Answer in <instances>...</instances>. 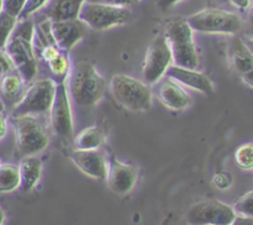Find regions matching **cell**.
Returning a JSON list of instances; mask_svg holds the SVG:
<instances>
[{
  "mask_svg": "<svg viewBox=\"0 0 253 225\" xmlns=\"http://www.w3.org/2000/svg\"><path fill=\"white\" fill-rule=\"evenodd\" d=\"M51 32L54 44L62 51L68 52L85 36L86 26L78 19L69 21H51Z\"/></svg>",
  "mask_w": 253,
  "mask_h": 225,
  "instance_id": "14",
  "label": "cell"
},
{
  "mask_svg": "<svg viewBox=\"0 0 253 225\" xmlns=\"http://www.w3.org/2000/svg\"><path fill=\"white\" fill-rule=\"evenodd\" d=\"M235 162L241 170H253V142L242 143L236 148Z\"/></svg>",
  "mask_w": 253,
  "mask_h": 225,
  "instance_id": "23",
  "label": "cell"
},
{
  "mask_svg": "<svg viewBox=\"0 0 253 225\" xmlns=\"http://www.w3.org/2000/svg\"><path fill=\"white\" fill-rule=\"evenodd\" d=\"M231 225H253V218L237 215V217L235 218L234 222H232Z\"/></svg>",
  "mask_w": 253,
  "mask_h": 225,
  "instance_id": "33",
  "label": "cell"
},
{
  "mask_svg": "<svg viewBox=\"0 0 253 225\" xmlns=\"http://www.w3.org/2000/svg\"><path fill=\"white\" fill-rule=\"evenodd\" d=\"M130 17L131 11L128 7L90 2L85 0L79 11L78 20H81L86 27H90L95 31H105L111 27L126 24Z\"/></svg>",
  "mask_w": 253,
  "mask_h": 225,
  "instance_id": "5",
  "label": "cell"
},
{
  "mask_svg": "<svg viewBox=\"0 0 253 225\" xmlns=\"http://www.w3.org/2000/svg\"><path fill=\"white\" fill-rule=\"evenodd\" d=\"M137 168L128 163H124L116 158L108 161L106 171V183L111 192L116 194H127L132 190L137 182Z\"/></svg>",
  "mask_w": 253,
  "mask_h": 225,
  "instance_id": "12",
  "label": "cell"
},
{
  "mask_svg": "<svg viewBox=\"0 0 253 225\" xmlns=\"http://www.w3.org/2000/svg\"><path fill=\"white\" fill-rule=\"evenodd\" d=\"M110 90L114 99L131 111H146L152 104V91L145 82L131 76L119 73L110 79Z\"/></svg>",
  "mask_w": 253,
  "mask_h": 225,
  "instance_id": "3",
  "label": "cell"
},
{
  "mask_svg": "<svg viewBox=\"0 0 253 225\" xmlns=\"http://www.w3.org/2000/svg\"><path fill=\"white\" fill-rule=\"evenodd\" d=\"M68 94L82 106H93L105 91V79L91 63L85 61L73 64L68 77Z\"/></svg>",
  "mask_w": 253,
  "mask_h": 225,
  "instance_id": "1",
  "label": "cell"
},
{
  "mask_svg": "<svg viewBox=\"0 0 253 225\" xmlns=\"http://www.w3.org/2000/svg\"><path fill=\"white\" fill-rule=\"evenodd\" d=\"M90 2H101V4L114 5V6H121V7H128L131 5L137 4L140 0H86Z\"/></svg>",
  "mask_w": 253,
  "mask_h": 225,
  "instance_id": "32",
  "label": "cell"
},
{
  "mask_svg": "<svg viewBox=\"0 0 253 225\" xmlns=\"http://www.w3.org/2000/svg\"><path fill=\"white\" fill-rule=\"evenodd\" d=\"M61 52H62V49L59 48L56 44H48V45H46V46L42 47V49L40 53H41L42 58H43L44 61L49 62L51 59H53L54 57L58 56Z\"/></svg>",
  "mask_w": 253,
  "mask_h": 225,
  "instance_id": "30",
  "label": "cell"
},
{
  "mask_svg": "<svg viewBox=\"0 0 253 225\" xmlns=\"http://www.w3.org/2000/svg\"><path fill=\"white\" fill-rule=\"evenodd\" d=\"M6 130H7V124H6V119H5V115L2 111H0V140L6 135Z\"/></svg>",
  "mask_w": 253,
  "mask_h": 225,
  "instance_id": "34",
  "label": "cell"
},
{
  "mask_svg": "<svg viewBox=\"0 0 253 225\" xmlns=\"http://www.w3.org/2000/svg\"><path fill=\"white\" fill-rule=\"evenodd\" d=\"M26 0H2V11L17 17L21 12Z\"/></svg>",
  "mask_w": 253,
  "mask_h": 225,
  "instance_id": "28",
  "label": "cell"
},
{
  "mask_svg": "<svg viewBox=\"0 0 253 225\" xmlns=\"http://www.w3.org/2000/svg\"><path fill=\"white\" fill-rule=\"evenodd\" d=\"M105 141L104 131L99 126H89L83 129L74 137V146L77 150H96Z\"/></svg>",
  "mask_w": 253,
  "mask_h": 225,
  "instance_id": "20",
  "label": "cell"
},
{
  "mask_svg": "<svg viewBox=\"0 0 253 225\" xmlns=\"http://www.w3.org/2000/svg\"><path fill=\"white\" fill-rule=\"evenodd\" d=\"M22 86H24V79L20 77L19 73H9L1 78L0 90L6 98H14L21 93Z\"/></svg>",
  "mask_w": 253,
  "mask_h": 225,
  "instance_id": "22",
  "label": "cell"
},
{
  "mask_svg": "<svg viewBox=\"0 0 253 225\" xmlns=\"http://www.w3.org/2000/svg\"><path fill=\"white\" fill-rule=\"evenodd\" d=\"M232 208H234L236 215L253 218V190H250L241 195L232 205Z\"/></svg>",
  "mask_w": 253,
  "mask_h": 225,
  "instance_id": "25",
  "label": "cell"
},
{
  "mask_svg": "<svg viewBox=\"0 0 253 225\" xmlns=\"http://www.w3.org/2000/svg\"><path fill=\"white\" fill-rule=\"evenodd\" d=\"M0 83H1V78H0Z\"/></svg>",
  "mask_w": 253,
  "mask_h": 225,
  "instance_id": "43",
  "label": "cell"
},
{
  "mask_svg": "<svg viewBox=\"0 0 253 225\" xmlns=\"http://www.w3.org/2000/svg\"><path fill=\"white\" fill-rule=\"evenodd\" d=\"M166 76L179 83L180 86L192 88L194 90L200 91V93L207 94V95H212L215 93L214 84L210 81L209 77L205 76L202 72H198L197 69L170 66L168 71L166 72Z\"/></svg>",
  "mask_w": 253,
  "mask_h": 225,
  "instance_id": "15",
  "label": "cell"
},
{
  "mask_svg": "<svg viewBox=\"0 0 253 225\" xmlns=\"http://www.w3.org/2000/svg\"><path fill=\"white\" fill-rule=\"evenodd\" d=\"M242 79H244V82L247 84V86H250L251 88H253V69L246 72L245 74H242Z\"/></svg>",
  "mask_w": 253,
  "mask_h": 225,
  "instance_id": "37",
  "label": "cell"
},
{
  "mask_svg": "<svg viewBox=\"0 0 253 225\" xmlns=\"http://www.w3.org/2000/svg\"><path fill=\"white\" fill-rule=\"evenodd\" d=\"M85 0H49L43 7L46 20L52 22L77 20Z\"/></svg>",
  "mask_w": 253,
  "mask_h": 225,
  "instance_id": "17",
  "label": "cell"
},
{
  "mask_svg": "<svg viewBox=\"0 0 253 225\" xmlns=\"http://www.w3.org/2000/svg\"><path fill=\"white\" fill-rule=\"evenodd\" d=\"M230 1H231L232 5H235V6L241 10L247 9L251 4V0H230Z\"/></svg>",
  "mask_w": 253,
  "mask_h": 225,
  "instance_id": "36",
  "label": "cell"
},
{
  "mask_svg": "<svg viewBox=\"0 0 253 225\" xmlns=\"http://www.w3.org/2000/svg\"><path fill=\"white\" fill-rule=\"evenodd\" d=\"M172 63L173 56L167 39L165 36L156 37L146 51L142 68L143 82L148 86L158 83Z\"/></svg>",
  "mask_w": 253,
  "mask_h": 225,
  "instance_id": "10",
  "label": "cell"
},
{
  "mask_svg": "<svg viewBox=\"0 0 253 225\" xmlns=\"http://www.w3.org/2000/svg\"><path fill=\"white\" fill-rule=\"evenodd\" d=\"M247 21H249L250 26H251L253 30V6L250 7L249 10V14H247Z\"/></svg>",
  "mask_w": 253,
  "mask_h": 225,
  "instance_id": "38",
  "label": "cell"
},
{
  "mask_svg": "<svg viewBox=\"0 0 253 225\" xmlns=\"http://www.w3.org/2000/svg\"><path fill=\"white\" fill-rule=\"evenodd\" d=\"M0 165H1V163H0Z\"/></svg>",
  "mask_w": 253,
  "mask_h": 225,
  "instance_id": "44",
  "label": "cell"
},
{
  "mask_svg": "<svg viewBox=\"0 0 253 225\" xmlns=\"http://www.w3.org/2000/svg\"><path fill=\"white\" fill-rule=\"evenodd\" d=\"M193 31L202 34L235 35L242 29V19L236 12L222 9L200 10L187 19Z\"/></svg>",
  "mask_w": 253,
  "mask_h": 225,
  "instance_id": "4",
  "label": "cell"
},
{
  "mask_svg": "<svg viewBox=\"0 0 253 225\" xmlns=\"http://www.w3.org/2000/svg\"><path fill=\"white\" fill-rule=\"evenodd\" d=\"M17 24V17L7 14V12H0V51L4 49L7 40L11 36L15 26Z\"/></svg>",
  "mask_w": 253,
  "mask_h": 225,
  "instance_id": "24",
  "label": "cell"
},
{
  "mask_svg": "<svg viewBox=\"0 0 253 225\" xmlns=\"http://www.w3.org/2000/svg\"><path fill=\"white\" fill-rule=\"evenodd\" d=\"M236 217L231 205L221 200L208 199L192 205L185 219L189 225H231Z\"/></svg>",
  "mask_w": 253,
  "mask_h": 225,
  "instance_id": "9",
  "label": "cell"
},
{
  "mask_svg": "<svg viewBox=\"0 0 253 225\" xmlns=\"http://www.w3.org/2000/svg\"><path fill=\"white\" fill-rule=\"evenodd\" d=\"M71 160L83 173L95 180H105L108 171V161L101 151L96 150H74L71 153Z\"/></svg>",
  "mask_w": 253,
  "mask_h": 225,
  "instance_id": "13",
  "label": "cell"
},
{
  "mask_svg": "<svg viewBox=\"0 0 253 225\" xmlns=\"http://www.w3.org/2000/svg\"><path fill=\"white\" fill-rule=\"evenodd\" d=\"M158 99L170 110H185L193 103V98L179 83L168 78L161 82L157 90Z\"/></svg>",
  "mask_w": 253,
  "mask_h": 225,
  "instance_id": "16",
  "label": "cell"
},
{
  "mask_svg": "<svg viewBox=\"0 0 253 225\" xmlns=\"http://www.w3.org/2000/svg\"><path fill=\"white\" fill-rule=\"evenodd\" d=\"M229 61L232 68L241 76L253 69V53L251 48L240 37H234L230 41Z\"/></svg>",
  "mask_w": 253,
  "mask_h": 225,
  "instance_id": "18",
  "label": "cell"
},
{
  "mask_svg": "<svg viewBox=\"0 0 253 225\" xmlns=\"http://www.w3.org/2000/svg\"><path fill=\"white\" fill-rule=\"evenodd\" d=\"M250 48H251V51L253 53V40H251V42H250Z\"/></svg>",
  "mask_w": 253,
  "mask_h": 225,
  "instance_id": "41",
  "label": "cell"
},
{
  "mask_svg": "<svg viewBox=\"0 0 253 225\" xmlns=\"http://www.w3.org/2000/svg\"><path fill=\"white\" fill-rule=\"evenodd\" d=\"M17 148L25 156L42 152L48 145V135L39 119L34 115L16 116L12 121Z\"/></svg>",
  "mask_w": 253,
  "mask_h": 225,
  "instance_id": "7",
  "label": "cell"
},
{
  "mask_svg": "<svg viewBox=\"0 0 253 225\" xmlns=\"http://www.w3.org/2000/svg\"><path fill=\"white\" fill-rule=\"evenodd\" d=\"M48 1L49 0H26L21 12H20V15L17 16V21H20V20L30 19L35 12L43 9Z\"/></svg>",
  "mask_w": 253,
  "mask_h": 225,
  "instance_id": "27",
  "label": "cell"
},
{
  "mask_svg": "<svg viewBox=\"0 0 253 225\" xmlns=\"http://www.w3.org/2000/svg\"><path fill=\"white\" fill-rule=\"evenodd\" d=\"M212 182L219 189H227L232 184V176L227 172H217L212 178Z\"/></svg>",
  "mask_w": 253,
  "mask_h": 225,
  "instance_id": "29",
  "label": "cell"
},
{
  "mask_svg": "<svg viewBox=\"0 0 253 225\" xmlns=\"http://www.w3.org/2000/svg\"><path fill=\"white\" fill-rule=\"evenodd\" d=\"M2 11V0H0V12Z\"/></svg>",
  "mask_w": 253,
  "mask_h": 225,
  "instance_id": "42",
  "label": "cell"
},
{
  "mask_svg": "<svg viewBox=\"0 0 253 225\" xmlns=\"http://www.w3.org/2000/svg\"><path fill=\"white\" fill-rule=\"evenodd\" d=\"M2 51L7 54L24 82H31L35 78L37 73V59L32 40L12 31Z\"/></svg>",
  "mask_w": 253,
  "mask_h": 225,
  "instance_id": "8",
  "label": "cell"
},
{
  "mask_svg": "<svg viewBox=\"0 0 253 225\" xmlns=\"http://www.w3.org/2000/svg\"><path fill=\"white\" fill-rule=\"evenodd\" d=\"M4 110H5V105H4V103H2L1 99H0V111H2V113H4Z\"/></svg>",
  "mask_w": 253,
  "mask_h": 225,
  "instance_id": "40",
  "label": "cell"
},
{
  "mask_svg": "<svg viewBox=\"0 0 253 225\" xmlns=\"http://www.w3.org/2000/svg\"><path fill=\"white\" fill-rule=\"evenodd\" d=\"M48 67L54 76H64L69 69L68 56L63 52L48 62Z\"/></svg>",
  "mask_w": 253,
  "mask_h": 225,
  "instance_id": "26",
  "label": "cell"
},
{
  "mask_svg": "<svg viewBox=\"0 0 253 225\" xmlns=\"http://www.w3.org/2000/svg\"><path fill=\"white\" fill-rule=\"evenodd\" d=\"M56 82L49 78L40 79L31 84L12 109V118L48 113L56 94Z\"/></svg>",
  "mask_w": 253,
  "mask_h": 225,
  "instance_id": "6",
  "label": "cell"
},
{
  "mask_svg": "<svg viewBox=\"0 0 253 225\" xmlns=\"http://www.w3.org/2000/svg\"><path fill=\"white\" fill-rule=\"evenodd\" d=\"M12 68H14V66H12L11 61L7 57V54L1 49L0 51V78L5 77L6 74L11 73Z\"/></svg>",
  "mask_w": 253,
  "mask_h": 225,
  "instance_id": "31",
  "label": "cell"
},
{
  "mask_svg": "<svg viewBox=\"0 0 253 225\" xmlns=\"http://www.w3.org/2000/svg\"><path fill=\"white\" fill-rule=\"evenodd\" d=\"M179 1H180V0H158L157 5L161 7V9L166 10V9H168V7L175 5L177 2H179Z\"/></svg>",
  "mask_w": 253,
  "mask_h": 225,
  "instance_id": "35",
  "label": "cell"
},
{
  "mask_svg": "<svg viewBox=\"0 0 253 225\" xmlns=\"http://www.w3.org/2000/svg\"><path fill=\"white\" fill-rule=\"evenodd\" d=\"M48 113L52 129L57 135L66 137L73 134V115L68 89L64 82H59L57 84L56 94Z\"/></svg>",
  "mask_w": 253,
  "mask_h": 225,
  "instance_id": "11",
  "label": "cell"
},
{
  "mask_svg": "<svg viewBox=\"0 0 253 225\" xmlns=\"http://www.w3.org/2000/svg\"><path fill=\"white\" fill-rule=\"evenodd\" d=\"M20 185L19 167L11 163L0 165V192L9 193Z\"/></svg>",
  "mask_w": 253,
  "mask_h": 225,
  "instance_id": "21",
  "label": "cell"
},
{
  "mask_svg": "<svg viewBox=\"0 0 253 225\" xmlns=\"http://www.w3.org/2000/svg\"><path fill=\"white\" fill-rule=\"evenodd\" d=\"M165 37L169 44L174 66L197 69L199 54L194 41V31L187 19H177L168 22Z\"/></svg>",
  "mask_w": 253,
  "mask_h": 225,
  "instance_id": "2",
  "label": "cell"
},
{
  "mask_svg": "<svg viewBox=\"0 0 253 225\" xmlns=\"http://www.w3.org/2000/svg\"><path fill=\"white\" fill-rule=\"evenodd\" d=\"M4 220H5V214H4V210L2 208L0 207V225L4 224Z\"/></svg>",
  "mask_w": 253,
  "mask_h": 225,
  "instance_id": "39",
  "label": "cell"
},
{
  "mask_svg": "<svg viewBox=\"0 0 253 225\" xmlns=\"http://www.w3.org/2000/svg\"><path fill=\"white\" fill-rule=\"evenodd\" d=\"M19 167L20 185L22 192H29L39 183L42 173V162L35 155L26 156L21 160Z\"/></svg>",
  "mask_w": 253,
  "mask_h": 225,
  "instance_id": "19",
  "label": "cell"
}]
</instances>
